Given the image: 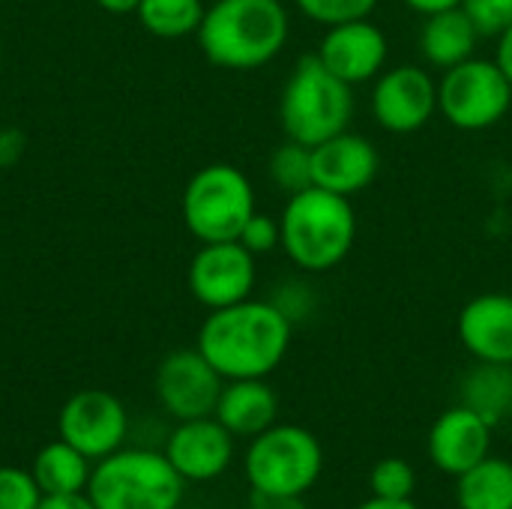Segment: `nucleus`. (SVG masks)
I'll use <instances>...</instances> for the list:
<instances>
[{
	"label": "nucleus",
	"instance_id": "1",
	"mask_svg": "<svg viewBox=\"0 0 512 509\" xmlns=\"http://www.w3.org/2000/svg\"><path fill=\"white\" fill-rule=\"evenodd\" d=\"M294 324L273 300H240L213 309L198 330V351L225 381L267 378L291 348Z\"/></svg>",
	"mask_w": 512,
	"mask_h": 509
},
{
	"label": "nucleus",
	"instance_id": "2",
	"mask_svg": "<svg viewBox=\"0 0 512 509\" xmlns=\"http://www.w3.org/2000/svg\"><path fill=\"white\" fill-rule=\"evenodd\" d=\"M291 18L282 0H216L204 9L198 45L213 66L261 69L282 54Z\"/></svg>",
	"mask_w": 512,
	"mask_h": 509
},
{
	"label": "nucleus",
	"instance_id": "3",
	"mask_svg": "<svg viewBox=\"0 0 512 509\" xmlns=\"http://www.w3.org/2000/svg\"><path fill=\"white\" fill-rule=\"evenodd\" d=\"M279 228L285 255L306 273L339 267L357 243V213L351 198L321 186L288 195Z\"/></svg>",
	"mask_w": 512,
	"mask_h": 509
},
{
	"label": "nucleus",
	"instance_id": "4",
	"mask_svg": "<svg viewBox=\"0 0 512 509\" xmlns=\"http://www.w3.org/2000/svg\"><path fill=\"white\" fill-rule=\"evenodd\" d=\"M354 117V87L336 78L318 54H303L279 99V120L291 141L315 147L348 129Z\"/></svg>",
	"mask_w": 512,
	"mask_h": 509
},
{
	"label": "nucleus",
	"instance_id": "5",
	"mask_svg": "<svg viewBox=\"0 0 512 509\" xmlns=\"http://www.w3.org/2000/svg\"><path fill=\"white\" fill-rule=\"evenodd\" d=\"M183 486L165 453L117 450L93 468L87 498L96 509H177Z\"/></svg>",
	"mask_w": 512,
	"mask_h": 509
},
{
	"label": "nucleus",
	"instance_id": "6",
	"mask_svg": "<svg viewBox=\"0 0 512 509\" xmlns=\"http://www.w3.org/2000/svg\"><path fill=\"white\" fill-rule=\"evenodd\" d=\"M324 471L318 438L291 423H273L246 450V480L252 492L273 498H303Z\"/></svg>",
	"mask_w": 512,
	"mask_h": 509
},
{
	"label": "nucleus",
	"instance_id": "7",
	"mask_svg": "<svg viewBox=\"0 0 512 509\" xmlns=\"http://www.w3.org/2000/svg\"><path fill=\"white\" fill-rule=\"evenodd\" d=\"M252 213L255 189L234 165H207L195 171L183 189V222L201 243L237 240Z\"/></svg>",
	"mask_w": 512,
	"mask_h": 509
},
{
	"label": "nucleus",
	"instance_id": "8",
	"mask_svg": "<svg viewBox=\"0 0 512 509\" xmlns=\"http://www.w3.org/2000/svg\"><path fill=\"white\" fill-rule=\"evenodd\" d=\"M512 108V84L495 60L468 57L438 81V111L453 129L483 132L498 126Z\"/></svg>",
	"mask_w": 512,
	"mask_h": 509
},
{
	"label": "nucleus",
	"instance_id": "9",
	"mask_svg": "<svg viewBox=\"0 0 512 509\" xmlns=\"http://www.w3.org/2000/svg\"><path fill=\"white\" fill-rule=\"evenodd\" d=\"M438 111V81L414 63L384 69L372 87V114L384 132H420Z\"/></svg>",
	"mask_w": 512,
	"mask_h": 509
},
{
	"label": "nucleus",
	"instance_id": "10",
	"mask_svg": "<svg viewBox=\"0 0 512 509\" xmlns=\"http://www.w3.org/2000/svg\"><path fill=\"white\" fill-rule=\"evenodd\" d=\"M225 378L198 348L171 351L156 369V399L174 420L213 417Z\"/></svg>",
	"mask_w": 512,
	"mask_h": 509
},
{
	"label": "nucleus",
	"instance_id": "11",
	"mask_svg": "<svg viewBox=\"0 0 512 509\" xmlns=\"http://www.w3.org/2000/svg\"><path fill=\"white\" fill-rule=\"evenodd\" d=\"M57 429L60 441L99 462L123 447L129 420L117 396L105 390H81L60 408Z\"/></svg>",
	"mask_w": 512,
	"mask_h": 509
},
{
	"label": "nucleus",
	"instance_id": "12",
	"mask_svg": "<svg viewBox=\"0 0 512 509\" xmlns=\"http://www.w3.org/2000/svg\"><path fill=\"white\" fill-rule=\"evenodd\" d=\"M255 288V255L237 243H201L189 264V291L192 297L213 309L234 306L240 300H249Z\"/></svg>",
	"mask_w": 512,
	"mask_h": 509
},
{
	"label": "nucleus",
	"instance_id": "13",
	"mask_svg": "<svg viewBox=\"0 0 512 509\" xmlns=\"http://www.w3.org/2000/svg\"><path fill=\"white\" fill-rule=\"evenodd\" d=\"M387 51L390 45H387L384 30L372 18H357V21L327 27L315 54L336 78L357 87V84L375 81L384 72Z\"/></svg>",
	"mask_w": 512,
	"mask_h": 509
},
{
	"label": "nucleus",
	"instance_id": "14",
	"mask_svg": "<svg viewBox=\"0 0 512 509\" xmlns=\"http://www.w3.org/2000/svg\"><path fill=\"white\" fill-rule=\"evenodd\" d=\"M378 171V147L366 135H357L351 129L312 147V180L327 192L354 198L375 183Z\"/></svg>",
	"mask_w": 512,
	"mask_h": 509
},
{
	"label": "nucleus",
	"instance_id": "15",
	"mask_svg": "<svg viewBox=\"0 0 512 509\" xmlns=\"http://www.w3.org/2000/svg\"><path fill=\"white\" fill-rule=\"evenodd\" d=\"M165 456L186 483H207L228 471L234 459V435L216 417L183 420L171 432Z\"/></svg>",
	"mask_w": 512,
	"mask_h": 509
},
{
	"label": "nucleus",
	"instance_id": "16",
	"mask_svg": "<svg viewBox=\"0 0 512 509\" xmlns=\"http://www.w3.org/2000/svg\"><path fill=\"white\" fill-rule=\"evenodd\" d=\"M492 426L465 405L444 411L429 432V459L447 477H462L489 456Z\"/></svg>",
	"mask_w": 512,
	"mask_h": 509
},
{
	"label": "nucleus",
	"instance_id": "17",
	"mask_svg": "<svg viewBox=\"0 0 512 509\" xmlns=\"http://www.w3.org/2000/svg\"><path fill=\"white\" fill-rule=\"evenodd\" d=\"M456 333L474 360L512 366V294L489 291L468 300L459 312Z\"/></svg>",
	"mask_w": 512,
	"mask_h": 509
},
{
	"label": "nucleus",
	"instance_id": "18",
	"mask_svg": "<svg viewBox=\"0 0 512 509\" xmlns=\"http://www.w3.org/2000/svg\"><path fill=\"white\" fill-rule=\"evenodd\" d=\"M231 435L255 438L267 432L279 417V399L264 378H240L222 387L216 414H213Z\"/></svg>",
	"mask_w": 512,
	"mask_h": 509
},
{
	"label": "nucleus",
	"instance_id": "19",
	"mask_svg": "<svg viewBox=\"0 0 512 509\" xmlns=\"http://www.w3.org/2000/svg\"><path fill=\"white\" fill-rule=\"evenodd\" d=\"M480 39H483L480 30L474 27V21L468 18V12L462 6L426 15L423 27H420V51H423L426 63L441 72L474 57Z\"/></svg>",
	"mask_w": 512,
	"mask_h": 509
},
{
	"label": "nucleus",
	"instance_id": "20",
	"mask_svg": "<svg viewBox=\"0 0 512 509\" xmlns=\"http://www.w3.org/2000/svg\"><path fill=\"white\" fill-rule=\"evenodd\" d=\"M462 405L480 414L492 429L512 414V366L477 360L462 378Z\"/></svg>",
	"mask_w": 512,
	"mask_h": 509
},
{
	"label": "nucleus",
	"instance_id": "21",
	"mask_svg": "<svg viewBox=\"0 0 512 509\" xmlns=\"http://www.w3.org/2000/svg\"><path fill=\"white\" fill-rule=\"evenodd\" d=\"M33 480L42 495H78L90 483V459L66 441L45 444L33 459Z\"/></svg>",
	"mask_w": 512,
	"mask_h": 509
},
{
	"label": "nucleus",
	"instance_id": "22",
	"mask_svg": "<svg viewBox=\"0 0 512 509\" xmlns=\"http://www.w3.org/2000/svg\"><path fill=\"white\" fill-rule=\"evenodd\" d=\"M459 509H512V462L486 456L456 477Z\"/></svg>",
	"mask_w": 512,
	"mask_h": 509
},
{
	"label": "nucleus",
	"instance_id": "23",
	"mask_svg": "<svg viewBox=\"0 0 512 509\" xmlns=\"http://www.w3.org/2000/svg\"><path fill=\"white\" fill-rule=\"evenodd\" d=\"M204 9V0H141L135 15L147 33L159 39H183L198 33Z\"/></svg>",
	"mask_w": 512,
	"mask_h": 509
},
{
	"label": "nucleus",
	"instance_id": "24",
	"mask_svg": "<svg viewBox=\"0 0 512 509\" xmlns=\"http://www.w3.org/2000/svg\"><path fill=\"white\" fill-rule=\"evenodd\" d=\"M267 174L285 195H297V192L315 186V180H312V147L288 138L282 147L273 150V156L267 162Z\"/></svg>",
	"mask_w": 512,
	"mask_h": 509
},
{
	"label": "nucleus",
	"instance_id": "25",
	"mask_svg": "<svg viewBox=\"0 0 512 509\" xmlns=\"http://www.w3.org/2000/svg\"><path fill=\"white\" fill-rule=\"evenodd\" d=\"M372 498L384 501H414L417 492V471L405 459H381L369 474Z\"/></svg>",
	"mask_w": 512,
	"mask_h": 509
},
{
	"label": "nucleus",
	"instance_id": "26",
	"mask_svg": "<svg viewBox=\"0 0 512 509\" xmlns=\"http://www.w3.org/2000/svg\"><path fill=\"white\" fill-rule=\"evenodd\" d=\"M297 9L324 27L333 24H345V21H357V18H369L381 0H294Z\"/></svg>",
	"mask_w": 512,
	"mask_h": 509
},
{
	"label": "nucleus",
	"instance_id": "27",
	"mask_svg": "<svg viewBox=\"0 0 512 509\" xmlns=\"http://www.w3.org/2000/svg\"><path fill=\"white\" fill-rule=\"evenodd\" d=\"M42 492L33 474L21 468H0V509H36Z\"/></svg>",
	"mask_w": 512,
	"mask_h": 509
},
{
	"label": "nucleus",
	"instance_id": "28",
	"mask_svg": "<svg viewBox=\"0 0 512 509\" xmlns=\"http://www.w3.org/2000/svg\"><path fill=\"white\" fill-rule=\"evenodd\" d=\"M462 9L480 36H501L512 24V0H462Z\"/></svg>",
	"mask_w": 512,
	"mask_h": 509
},
{
	"label": "nucleus",
	"instance_id": "29",
	"mask_svg": "<svg viewBox=\"0 0 512 509\" xmlns=\"http://www.w3.org/2000/svg\"><path fill=\"white\" fill-rule=\"evenodd\" d=\"M237 243H243L252 255H267L273 249L282 246V228H279V219L267 216V213H252L249 222L243 225Z\"/></svg>",
	"mask_w": 512,
	"mask_h": 509
},
{
	"label": "nucleus",
	"instance_id": "30",
	"mask_svg": "<svg viewBox=\"0 0 512 509\" xmlns=\"http://www.w3.org/2000/svg\"><path fill=\"white\" fill-rule=\"evenodd\" d=\"M36 509H96V507H93V501H90L84 492H78V495H42V501H39V507Z\"/></svg>",
	"mask_w": 512,
	"mask_h": 509
},
{
	"label": "nucleus",
	"instance_id": "31",
	"mask_svg": "<svg viewBox=\"0 0 512 509\" xmlns=\"http://www.w3.org/2000/svg\"><path fill=\"white\" fill-rule=\"evenodd\" d=\"M246 509H309L303 498H273V495H258L252 492V501Z\"/></svg>",
	"mask_w": 512,
	"mask_h": 509
},
{
	"label": "nucleus",
	"instance_id": "32",
	"mask_svg": "<svg viewBox=\"0 0 512 509\" xmlns=\"http://www.w3.org/2000/svg\"><path fill=\"white\" fill-rule=\"evenodd\" d=\"M495 63L501 66V72L507 75L512 84V24L498 36V51H495Z\"/></svg>",
	"mask_w": 512,
	"mask_h": 509
},
{
	"label": "nucleus",
	"instance_id": "33",
	"mask_svg": "<svg viewBox=\"0 0 512 509\" xmlns=\"http://www.w3.org/2000/svg\"><path fill=\"white\" fill-rule=\"evenodd\" d=\"M24 150V141L18 132H0V165H12Z\"/></svg>",
	"mask_w": 512,
	"mask_h": 509
},
{
	"label": "nucleus",
	"instance_id": "34",
	"mask_svg": "<svg viewBox=\"0 0 512 509\" xmlns=\"http://www.w3.org/2000/svg\"><path fill=\"white\" fill-rule=\"evenodd\" d=\"M411 12L417 15H435V12H444V9H453V6H462V0H402Z\"/></svg>",
	"mask_w": 512,
	"mask_h": 509
},
{
	"label": "nucleus",
	"instance_id": "35",
	"mask_svg": "<svg viewBox=\"0 0 512 509\" xmlns=\"http://www.w3.org/2000/svg\"><path fill=\"white\" fill-rule=\"evenodd\" d=\"M357 509H420L414 501H384V498H369Z\"/></svg>",
	"mask_w": 512,
	"mask_h": 509
},
{
	"label": "nucleus",
	"instance_id": "36",
	"mask_svg": "<svg viewBox=\"0 0 512 509\" xmlns=\"http://www.w3.org/2000/svg\"><path fill=\"white\" fill-rule=\"evenodd\" d=\"M105 12H114V15H126V12H135L141 0H96Z\"/></svg>",
	"mask_w": 512,
	"mask_h": 509
},
{
	"label": "nucleus",
	"instance_id": "37",
	"mask_svg": "<svg viewBox=\"0 0 512 509\" xmlns=\"http://www.w3.org/2000/svg\"><path fill=\"white\" fill-rule=\"evenodd\" d=\"M0 51H3V45H0Z\"/></svg>",
	"mask_w": 512,
	"mask_h": 509
}]
</instances>
